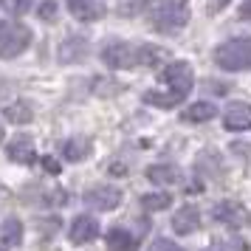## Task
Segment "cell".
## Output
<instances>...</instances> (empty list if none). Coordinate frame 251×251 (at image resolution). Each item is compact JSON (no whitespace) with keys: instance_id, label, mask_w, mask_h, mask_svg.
Masks as SVG:
<instances>
[{"instance_id":"9","label":"cell","mask_w":251,"mask_h":251,"mask_svg":"<svg viewBox=\"0 0 251 251\" xmlns=\"http://www.w3.org/2000/svg\"><path fill=\"white\" fill-rule=\"evenodd\" d=\"M68 3V12L82 20V23H96V20H102L104 14V3L102 0H65Z\"/></svg>"},{"instance_id":"20","label":"cell","mask_w":251,"mask_h":251,"mask_svg":"<svg viewBox=\"0 0 251 251\" xmlns=\"http://www.w3.org/2000/svg\"><path fill=\"white\" fill-rule=\"evenodd\" d=\"M85 54V37H68L59 48V62H74Z\"/></svg>"},{"instance_id":"28","label":"cell","mask_w":251,"mask_h":251,"mask_svg":"<svg viewBox=\"0 0 251 251\" xmlns=\"http://www.w3.org/2000/svg\"><path fill=\"white\" fill-rule=\"evenodd\" d=\"M206 251H226V249H223L220 243H215V246H209V249H206Z\"/></svg>"},{"instance_id":"1","label":"cell","mask_w":251,"mask_h":251,"mask_svg":"<svg viewBox=\"0 0 251 251\" xmlns=\"http://www.w3.org/2000/svg\"><path fill=\"white\" fill-rule=\"evenodd\" d=\"M161 79L167 85V91H147L144 93V102L147 104H155V107H175V104H181L189 91H192V65L189 62H170L164 74H161Z\"/></svg>"},{"instance_id":"23","label":"cell","mask_w":251,"mask_h":251,"mask_svg":"<svg viewBox=\"0 0 251 251\" xmlns=\"http://www.w3.org/2000/svg\"><path fill=\"white\" fill-rule=\"evenodd\" d=\"M40 17L48 20V23H54V20H57V3H54V0H46V3L40 6Z\"/></svg>"},{"instance_id":"29","label":"cell","mask_w":251,"mask_h":251,"mask_svg":"<svg viewBox=\"0 0 251 251\" xmlns=\"http://www.w3.org/2000/svg\"><path fill=\"white\" fill-rule=\"evenodd\" d=\"M0 251H9V249H6V246H0Z\"/></svg>"},{"instance_id":"5","label":"cell","mask_w":251,"mask_h":251,"mask_svg":"<svg viewBox=\"0 0 251 251\" xmlns=\"http://www.w3.org/2000/svg\"><path fill=\"white\" fill-rule=\"evenodd\" d=\"M102 59L104 65H110L116 71L133 68V65H138V46H130V43H122V40L107 43L102 51Z\"/></svg>"},{"instance_id":"26","label":"cell","mask_w":251,"mask_h":251,"mask_svg":"<svg viewBox=\"0 0 251 251\" xmlns=\"http://www.w3.org/2000/svg\"><path fill=\"white\" fill-rule=\"evenodd\" d=\"M226 3H228V0H209V9H212V12H220Z\"/></svg>"},{"instance_id":"7","label":"cell","mask_w":251,"mask_h":251,"mask_svg":"<svg viewBox=\"0 0 251 251\" xmlns=\"http://www.w3.org/2000/svg\"><path fill=\"white\" fill-rule=\"evenodd\" d=\"M85 203L93 206V209H99V212H113L116 206L122 203V189L119 186H96L91 192L85 195Z\"/></svg>"},{"instance_id":"2","label":"cell","mask_w":251,"mask_h":251,"mask_svg":"<svg viewBox=\"0 0 251 251\" xmlns=\"http://www.w3.org/2000/svg\"><path fill=\"white\" fill-rule=\"evenodd\" d=\"M186 23H189V9H186V3H181V0H164L150 14V25L155 31H161V34H175Z\"/></svg>"},{"instance_id":"24","label":"cell","mask_w":251,"mask_h":251,"mask_svg":"<svg viewBox=\"0 0 251 251\" xmlns=\"http://www.w3.org/2000/svg\"><path fill=\"white\" fill-rule=\"evenodd\" d=\"M150 251H181V246H175V243L167 240V237H158L152 246H150Z\"/></svg>"},{"instance_id":"22","label":"cell","mask_w":251,"mask_h":251,"mask_svg":"<svg viewBox=\"0 0 251 251\" xmlns=\"http://www.w3.org/2000/svg\"><path fill=\"white\" fill-rule=\"evenodd\" d=\"M31 3H34V0H6V9L12 14H25L31 9Z\"/></svg>"},{"instance_id":"16","label":"cell","mask_w":251,"mask_h":251,"mask_svg":"<svg viewBox=\"0 0 251 251\" xmlns=\"http://www.w3.org/2000/svg\"><path fill=\"white\" fill-rule=\"evenodd\" d=\"M20 243H23V223H20L17 217H9V220L0 226V246L14 249V246H20Z\"/></svg>"},{"instance_id":"10","label":"cell","mask_w":251,"mask_h":251,"mask_svg":"<svg viewBox=\"0 0 251 251\" xmlns=\"http://www.w3.org/2000/svg\"><path fill=\"white\" fill-rule=\"evenodd\" d=\"M226 130H249L251 127V104L249 102H231L223 113Z\"/></svg>"},{"instance_id":"4","label":"cell","mask_w":251,"mask_h":251,"mask_svg":"<svg viewBox=\"0 0 251 251\" xmlns=\"http://www.w3.org/2000/svg\"><path fill=\"white\" fill-rule=\"evenodd\" d=\"M31 46V28L17 20H0V57L14 59Z\"/></svg>"},{"instance_id":"21","label":"cell","mask_w":251,"mask_h":251,"mask_svg":"<svg viewBox=\"0 0 251 251\" xmlns=\"http://www.w3.org/2000/svg\"><path fill=\"white\" fill-rule=\"evenodd\" d=\"M141 206H144L147 212H164V209L172 206V198L167 192H152V195H144V198H141Z\"/></svg>"},{"instance_id":"27","label":"cell","mask_w":251,"mask_h":251,"mask_svg":"<svg viewBox=\"0 0 251 251\" xmlns=\"http://www.w3.org/2000/svg\"><path fill=\"white\" fill-rule=\"evenodd\" d=\"M46 167L51 172H59V164H57V161H51V158H46Z\"/></svg>"},{"instance_id":"13","label":"cell","mask_w":251,"mask_h":251,"mask_svg":"<svg viewBox=\"0 0 251 251\" xmlns=\"http://www.w3.org/2000/svg\"><path fill=\"white\" fill-rule=\"evenodd\" d=\"M147 181L155 186H170V183L181 181V170L175 164H152L147 167Z\"/></svg>"},{"instance_id":"18","label":"cell","mask_w":251,"mask_h":251,"mask_svg":"<svg viewBox=\"0 0 251 251\" xmlns=\"http://www.w3.org/2000/svg\"><path fill=\"white\" fill-rule=\"evenodd\" d=\"M217 116V107L212 102H195L192 107H186L181 113L183 122H212Z\"/></svg>"},{"instance_id":"14","label":"cell","mask_w":251,"mask_h":251,"mask_svg":"<svg viewBox=\"0 0 251 251\" xmlns=\"http://www.w3.org/2000/svg\"><path fill=\"white\" fill-rule=\"evenodd\" d=\"M6 152H9V158L17 161V164H31L34 155H37V152H34V141H31L28 136H17L12 144H9Z\"/></svg>"},{"instance_id":"19","label":"cell","mask_w":251,"mask_h":251,"mask_svg":"<svg viewBox=\"0 0 251 251\" xmlns=\"http://www.w3.org/2000/svg\"><path fill=\"white\" fill-rule=\"evenodd\" d=\"M3 116H6L12 125H28V122L34 119V110H31L28 102H14V104H9V107L3 110Z\"/></svg>"},{"instance_id":"30","label":"cell","mask_w":251,"mask_h":251,"mask_svg":"<svg viewBox=\"0 0 251 251\" xmlns=\"http://www.w3.org/2000/svg\"><path fill=\"white\" fill-rule=\"evenodd\" d=\"M0 141H3V130H0Z\"/></svg>"},{"instance_id":"25","label":"cell","mask_w":251,"mask_h":251,"mask_svg":"<svg viewBox=\"0 0 251 251\" xmlns=\"http://www.w3.org/2000/svg\"><path fill=\"white\" fill-rule=\"evenodd\" d=\"M237 17L243 20V23H251V0H246V3L237 9Z\"/></svg>"},{"instance_id":"3","label":"cell","mask_w":251,"mask_h":251,"mask_svg":"<svg viewBox=\"0 0 251 251\" xmlns=\"http://www.w3.org/2000/svg\"><path fill=\"white\" fill-rule=\"evenodd\" d=\"M215 62L223 71H251V40L234 37L215 48Z\"/></svg>"},{"instance_id":"11","label":"cell","mask_w":251,"mask_h":251,"mask_svg":"<svg viewBox=\"0 0 251 251\" xmlns=\"http://www.w3.org/2000/svg\"><path fill=\"white\" fill-rule=\"evenodd\" d=\"M91 147H93V141L88 136H74L62 144V158L71 161V164H79V161H85L91 155Z\"/></svg>"},{"instance_id":"17","label":"cell","mask_w":251,"mask_h":251,"mask_svg":"<svg viewBox=\"0 0 251 251\" xmlns=\"http://www.w3.org/2000/svg\"><path fill=\"white\" fill-rule=\"evenodd\" d=\"M170 54H167V48H158V46H138V65H147V68H158L161 62H167Z\"/></svg>"},{"instance_id":"15","label":"cell","mask_w":251,"mask_h":251,"mask_svg":"<svg viewBox=\"0 0 251 251\" xmlns=\"http://www.w3.org/2000/svg\"><path fill=\"white\" fill-rule=\"evenodd\" d=\"M138 237H133L127 228H110L107 231V251H136Z\"/></svg>"},{"instance_id":"12","label":"cell","mask_w":251,"mask_h":251,"mask_svg":"<svg viewBox=\"0 0 251 251\" xmlns=\"http://www.w3.org/2000/svg\"><path fill=\"white\" fill-rule=\"evenodd\" d=\"M198 226H201V212L195 206H181V212H175V217H172L175 234H192V231H198Z\"/></svg>"},{"instance_id":"8","label":"cell","mask_w":251,"mask_h":251,"mask_svg":"<svg viewBox=\"0 0 251 251\" xmlns=\"http://www.w3.org/2000/svg\"><path fill=\"white\" fill-rule=\"evenodd\" d=\"M99 220L91 215H79V217H74V223H71L68 228V237L71 243H76V246H82V243H91V240L99 237Z\"/></svg>"},{"instance_id":"6","label":"cell","mask_w":251,"mask_h":251,"mask_svg":"<svg viewBox=\"0 0 251 251\" xmlns=\"http://www.w3.org/2000/svg\"><path fill=\"white\" fill-rule=\"evenodd\" d=\"M212 217L228 228H243V226H249V220H251L249 209L240 203V201H220L212 209Z\"/></svg>"}]
</instances>
